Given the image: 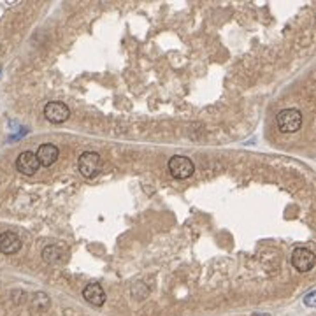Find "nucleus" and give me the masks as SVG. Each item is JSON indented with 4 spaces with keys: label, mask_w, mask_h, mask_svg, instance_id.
<instances>
[{
    "label": "nucleus",
    "mask_w": 316,
    "mask_h": 316,
    "mask_svg": "<svg viewBox=\"0 0 316 316\" xmlns=\"http://www.w3.org/2000/svg\"><path fill=\"white\" fill-rule=\"evenodd\" d=\"M276 123H278V129L281 132H285V134H293V132H297L302 127V114H300L299 109H293V107L283 109V111L278 112Z\"/></svg>",
    "instance_id": "obj_1"
},
{
    "label": "nucleus",
    "mask_w": 316,
    "mask_h": 316,
    "mask_svg": "<svg viewBox=\"0 0 316 316\" xmlns=\"http://www.w3.org/2000/svg\"><path fill=\"white\" fill-rule=\"evenodd\" d=\"M100 155L95 151H85L77 160V169L81 172V176H85L86 179L95 178L100 172Z\"/></svg>",
    "instance_id": "obj_2"
},
{
    "label": "nucleus",
    "mask_w": 316,
    "mask_h": 316,
    "mask_svg": "<svg viewBox=\"0 0 316 316\" xmlns=\"http://www.w3.org/2000/svg\"><path fill=\"white\" fill-rule=\"evenodd\" d=\"M169 171H171L172 178L176 179H188L190 176H193L195 172V165L193 162L188 156H172L169 160Z\"/></svg>",
    "instance_id": "obj_3"
},
{
    "label": "nucleus",
    "mask_w": 316,
    "mask_h": 316,
    "mask_svg": "<svg viewBox=\"0 0 316 316\" xmlns=\"http://www.w3.org/2000/svg\"><path fill=\"white\" fill-rule=\"evenodd\" d=\"M44 116H46V120L50 123H63L69 120L70 116V109L67 104L63 102H48L46 105H44Z\"/></svg>",
    "instance_id": "obj_4"
},
{
    "label": "nucleus",
    "mask_w": 316,
    "mask_h": 316,
    "mask_svg": "<svg viewBox=\"0 0 316 316\" xmlns=\"http://www.w3.org/2000/svg\"><path fill=\"white\" fill-rule=\"evenodd\" d=\"M292 265L300 272H307L314 267V253L307 248H297L292 253Z\"/></svg>",
    "instance_id": "obj_5"
},
{
    "label": "nucleus",
    "mask_w": 316,
    "mask_h": 316,
    "mask_svg": "<svg viewBox=\"0 0 316 316\" xmlns=\"http://www.w3.org/2000/svg\"><path fill=\"white\" fill-rule=\"evenodd\" d=\"M16 169L25 176H33L41 169L39 162L35 158L33 151H23L20 153V156L16 158Z\"/></svg>",
    "instance_id": "obj_6"
},
{
    "label": "nucleus",
    "mask_w": 316,
    "mask_h": 316,
    "mask_svg": "<svg viewBox=\"0 0 316 316\" xmlns=\"http://www.w3.org/2000/svg\"><path fill=\"white\" fill-rule=\"evenodd\" d=\"M43 258L46 263L51 265H58V263H65L67 262V248L62 244H50L43 250Z\"/></svg>",
    "instance_id": "obj_7"
},
{
    "label": "nucleus",
    "mask_w": 316,
    "mask_h": 316,
    "mask_svg": "<svg viewBox=\"0 0 316 316\" xmlns=\"http://www.w3.org/2000/svg\"><path fill=\"white\" fill-rule=\"evenodd\" d=\"M21 250V239L14 232H2L0 234V251L4 255H14Z\"/></svg>",
    "instance_id": "obj_8"
},
{
    "label": "nucleus",
    "mask_w": 316,
    "mask_h": 316,
    "mask_svg": "<svg viewBox=\"0 0 316 316\" xmlns=\"http://www.w3.org/2000/svg\"><path fill=\"white\" fill-rule=\"evenodd\" d=\"M58 156H60V151L55 144H41L35 153L37 162H39V165H43V167H50V165H53L58 160Z\"/></svg>",
    "instance_id": "obj_9"
},
{
    "label": "nucleus",
    "mask_w": 316,
    "mask_h": 316,
    "mask_svg": "<svg viewBox=\"0 0 316 316\" xmlns=\"http://www.w3.org/2000/svg\"><path fill=\"white\" fill-rule=\"evenodd\" d=\"M83 297H85L86 302L95 307L104 306V302H105V292L99 283H90L88 287L83 290Z\"/></svg>",
    "instance_id": "obj_10"
},
{
    "label": "nucleus",
    "mask_w": 316,
    "mask_h": 316,
    "mask_svg": "<svg viewBox=\"0 0 316 316\" xmlns=\"http://www.w3.org/2000/svg\"><path fill=\"white\" fill-rule=\"evenodd\" d=\"M33 307H35L37 311L48 309V307H50V297L44 292H37L35 295H33Z\"/></svg>",
    "instance_id": "obj_11"
},
{
    "label": "nucleus",
    "mask_w": 316,
    "mask_h": 316,
    "mask_svg": "<svg viewBox=\"0 0 316 316\" xmlns=\"http://www.w3.org/2000/svg\"><path fill=\"white\" fill-rule=\"evenodd\" d=\"M304 302H306V306L313 307L314 306V292H309L306 295V299H304Z\"/></svg>",
    "instance_id": "obj_12"
}]
</instances>
